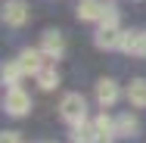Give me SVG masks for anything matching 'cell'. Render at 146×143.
Returning <instances> with one entry per match:
<instances>
[{"mask_svg": "<svg viewBox=\"0 0 146 143\" xmlns=\"http://www.w3.org/2000/svg\"><path fill=\"white\" fill-rule=\"evenodd\" d=\"M59 115H62V121H68L72 128H75V124H84V121H87V103H84V96H81V93H65L62 103H59Z\"/></svg>", "mask_w": 146, "mask_h": 143, "instance_id": "1", "label": "cell"}, {"mask_svg": "<svg viewBox=\"0 0 146 143\" xmlns=\"http://www.w3.org/2000/svg\"><path fill=\"white\" fill-rule=\"evenodd\" d=\"M3 109L9 115H16V118H22V115L31 109V96L22 90V87H9L6 96H3Z\"/></svg>", "mask_w": 146, "mask_h": 143, "instance_id": "2", "label": "cell"}, {"mask_svg": "<svg viewBox=\"0 0 146 143\" xmlns=\"http://www.w3.org/2000/svg\"><path fill=\"white\" fill-rule=\"evenodd\" d=\"M28 16H31V9L22 0H9V3L3 6V22H6L9 28H22V25L28 22Z\"/></svg>", "mask_w": 146, "mask_h": 143, "instance_id": "3", "label": "cell"}, {"mask_svg": "<svg viewBox=\"0 0 146 143\" xmlns=\"http://www.w3.org/2000/svg\"><path fill=\"white\" fill-rule=\"evenodd\" d=\"M40 50H44V56L47 59H59L65 53V37H62V31H44L40 34Z\"/></svg>", "mask_w": 146, "mask_h": 143, "instance_id": "4", "label": "cell"}, {"mask_svg": "<svg viewBox=\"0 0 146 143\" xmlns=\"http://www.w3.org/2000/svg\"><path fill=\"white\" fill-rule=\"evenodd\" d=\"M121 34H124V31H118V25H103V28L96 31L93 44H96L100 50H115V47H121Z\"/></svg>", "mask_w": 146, "mask_h": 143, "instance_id": "5", "label": "cell"}, {"mask_svg": "<svg viewBox=\"0 0 146 143\" xmlns=\"http://www.w3.org/2000/svg\"><path fill=\"white\" fill-rule=\"evenodd\" d=\"M115 100H118V84L112 78H100L96 81V103L103 109H109V106H115Z\"/></svg>", "mask_w": 146, "mask_h": 143, "instance_id": "6", "label": "cell"}, {"mask_svg": "<svg viewBox=\"0 0 146 143\" xmlns=\"http://www.w3.org/2000/svg\"><path fill=\"white\" fill-rule=\"evenodd\" d=\"M44 50H22V53H19V65H22V72H25V75H37V72H40V69H44Z\"/></svg>", "mask_w": 146, "mask_h": 143, "instance_id": "7", "label": "cell"}, {"mask_svg": "<svg viewBox=\"0 0 146 143\" xmlns=\"http://www.w3.org/2000/svg\"><path fill=\"white\" fill-rule=\"evenodd\" d=\"M103 9H106V3H100V0H81L78 3V19L81 22H100Z\"/></svg>", "mask_w": 146, "mask_h": 143, "instance_id": "8", "label": "cell"}, {"mask_svg": "<svg viewBox=\"0 0 146 143\" xmlns=\"http://www.w3.org/2000/svg\"><path fill=\"white\" fill-rule=\"evenodd\" d=\"M137 134H140V121L131 112H124V115L115 118V137H137Z\"/></svg>", "mask_w": 146, "mask_h": 143, "instance_id": "9", "label": "cell"}, {"mask_svg": "<svg viewBox=\"0 0 146 143\" xmlns=\"http://www.w3.org/2000/svg\"><path fill=\"white\" fill-rule=\"evenodd\" d=\"M127 103L134 109H146V78H137L127 84Z\"/></svg>", "mask_w": 146, "mask_h": 143, "instance_id": "10", "label": "cell"}, {"mask_svg": "<svg viewBox=\"0 0 146 143\" xmlns=\"http://www.w3.org/2000/svg\"><path fill=\"white\" fill-rule=\"evenodd\" d=\"M34 78H37L40 90H56V87H59V72L53 69V65H44V69H40Z\"/></svg>", "mask_w": 146, "mask_h": 143, "instance_id": "11", "label": "cell"}, {"mask_svg": "<svg viewBox=\"0 0 146 143\" xmlns=\"http://www.w3.org/2000/svg\"><path fill=\"white\" fill-rule=\"evenodd\" d=\"M72 143H96V124H75L72 128Z\"/></svg>", "mask_w": 146, "mask_h": 143, "instance_id": "12", "label": "cell"}, {"mask_svg": "<svg viewBox=\"0 0 146 143\" xmlns=\"http://www.w3.org/2000/svg\"><path fill=\"white\" fill-rule=\"evenodd\" d=\"M140 44H143V31H124L118 50H124V53H140Z\"/></svg>", "mask_w": 146, "mask_h": 143, "instance_id": "13", "label": "cell"}, {"mask_svg": "<svg viewBox=\"0 0 146 143\" xmlns=\"http://www.w3.org/2000/svg\"><path fill=\"white\" fill-rule=\"evenodd\" d=\"M19 75H25V72H22V65H19V59H16V62H6V65H3V84L19 87Z\"/></svg>", "mask_w": 146, "mask_h": 143, "instance_id": "14", "label": "cell"}, {"mask_svg": "<svg viewBox=\"0 0 146 143\" xmlns=\"http://www.w3.org/2000/svg\"><path fill=\"white\" fill-rule=\"evenodd\" d=\"M93 124H96V134H115V118H109L106 112L100 115Z\"/></svg>", "mask_w": 146, "mask_h": 143, "instance_id": "15", "label": "cell"}, {"mask_svg": "<svg viewBox=\"0 0 146 143\" xmlns=\"http://www.w3.org/2000/svg\"><path fill=\"white\" fill-rule=\"evenodd\" d=\"M103 25H118V9L115 6H106L103 9V16H100V28Z\"/></svg>", "mask_w": 146, "mask_h": 143, "instance_id": "16", "label": "cell"}, {"mask_svg": "<svg viewBox=\"0 0 146 143\" xmlns=\"http://www.w3.org/2000/svg\"><path fill=\"white\" fill-rule=\"evenodd\" d=\"M0 143H22V134H19V131H3Z\"/></svg>", "mask_w": 146, "mask_h": 143, "instance_id": "17", "label": "cell"}, {"mask_svg": "<svg viewBox=\"0 0 146 143\" xmlns=\"http://www.w3.org/2000/svg\"><path fill=\"white\" fill-rule=\"evenodd\" d=\"M140 56H146V31H143V44H140Z\"/></svg>", "mask_w": 146, "mask_h": 143, "instance_id": "18", "label": "cell"}]
</instances>
